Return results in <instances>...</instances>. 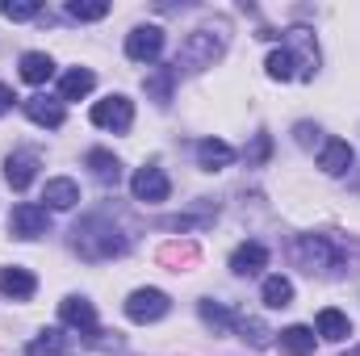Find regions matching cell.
<instances>
[{
	"label": "cell",
	"mask_w": 360,
	"mask_h": 356,
	"mask_svg": "<svg viewBox=\"0 0 360 356\" xmlns=\"http://www.w3.org/2000/svg\"><path fill=\"white\" fill-rule=\"evenodd\" d=\"M42 201H46V210H72V205L80 201V184H76L72 177L46 180V189H42Z\"/></svg>",
	"instance_id": "17"
},
{
	"label": "cell",
	"mask_w": 360,
	"mask_h": 356,
	"mask_svg": "<svg viewBox=\"0 0 360 356\" xmlns=\"http://www.w3.org/2000/svg\"><path fill=\"white\" fill-rule=\"evenodd\" d=\"M34 289H38V276L30 272V268H0V293L4 298H13V302H30L34 298Z\"/></svg>",
	"instance_id": "14"
},
{
	"label": "cell",
	"mask_w": 360,
	"mask_h": 356,
	"mask_svg": "<svg viewBox=\"0 0 360 356\" xmlns=\"http://www.w3.org/2000/svg\"><path fill=\"white\" fill-rule=\"evenodd\" d=\"M96 89V76H92L89 68H72L63 80H59V101H80V96H89Z\"/></svg>",
	"instance_id": "25"
},
{
	"label": "cell",
	"mask_w": 360,
	"mask_h": 356,
	"mask_svg": "<svg viewBox=\"0 0 360 356\" xmlns=\"http://www.w3.org/2000/svg\"><path fill=\"white\" fill-rule=\"evenodd\" d=\"M260 298H264L269 310H285V306H293V281H289V276H264Z\"/></svg>",
	"instance_id": "27"
},
{
	"label": "cell",
	"mask_w": 360,
	"mask_h": 356,
	"mask_svg": "<svg viewBox=\"0 0 360 356\" xmlns=\"http://www.w3.org/2000/svg\"><path fill=\"white\" fill-rule=\"evenodd\" d=\"M55 76V59L46 51H25L21 55V80L25 84H46Z\"/></svg>",
	"instance_id": "23"
},
{
	"label": "cell",
	"mask_w": 360,
	"mask_h": 356,
	"mask_svg": "<svg viewBox=\"0 0 360 356\" xmlns=\"http://www.w3.org/2000/svg\"><path fill=\"white\" fill-rule=\"evenodd\" d=\"M269 155H272V139L260 130V134L252 139V147L243 151V160H248V168H264V164H269Z\"/></svg>",
	"instance_id": "31"
},
{
	"label": "cell",
	"mask_w": 360,
	"mask_h": 356,
	"mask_svg": "<svg viewBox=\"0 0 360 356\" xmlns=\"http://www.w3.org/2000/svg\"><path fill=\"white\" fill-rule=\"evenodd\" d=\"M260 268H269V248L264 243H239L235 248V256H231V272L235 276H256Z\"/></svg>",
	"instance_id": "15"
},
{
	"label": "cell",
	"mask_w": 360,
	"mask_h": 356,
	"mask_svg": "<svg viewBox=\"0 0 360 356\" xmlns=\"http://www.w3.org/2000/svg\"><path fill=\"white\" fill-rule=\"evenodd\" d=\"M222 51H226V34L222 30H193L180 42L172 68H176V76L180 72H205V68H214L222 59Z\"/></svg>",
	"instance_id": "3"
},
{
	"label": "cell",
	"mask_w": 360,
	"mask_h": 356,
	"mask_svg": "<svg viewBox=\"0 0 360 356\" xmlns=\"http://www.w3.org/2000/svg\"><path fill=\"white\" fill-rule=\"evenodd\" d=\"M59 319H63L72 331H80L84 340H96V336H101V327H96V310H92L89 298H76V293L63 298V302H59Z\"/></svg>",
	"instance_id": "10"
},
{
	"label": "cell",
	"mask_w": 360,
	"mask_h": 356,
	"mask_svg": "<svg viewBox=\"0 0 360 356\" xmlns=\"http://www.w3.org/2000/svg\"><path fill=\"white\" fill-rule=\"evenodd\" d=\"M352 160H356V151H352L344 139H323V147H319V168H323L327 177H344V172L352 168Z\"/></svg>",
	"instance_id": "13"
},
{
	"label": "cell",
	"mask_w": 360,
	"mask_h": 356,
	"mask_svg": "<svg viewBox=\"0 0 360 356\" xmlns=\"http://www.w3.org/2000/svg\"><path fill=\"white\" fill-rule=\"evenodd\" d=\"M314 336H323V340H331V344H340V340H348V336H352V319H348L344 310H335V306H327V310H319V323H314Z\"/></svg>",
	"instance_id": "18"
},
{
	"label": "cell",
	"mask_w": 360,
	"mask_h": 356,
	"mask_svg": "<svg viewBox=\"0 0 360 356\" xmlns=\"http://www.w3.org/2000/svg\"><path fill=\"white\" fill-rule=\"evenodd\" d=\"M130 193H134V201H147V205H160V201H168V193H172V180L164 168H139L134 180H130Z\"/></svg>",
	"instance_id": "8"
},
{
	"label": "cell",
	"mask_w": 360,
	"mask_h": 356,
	"mask_svg": "<svg viewBox=\"0 0 360 356\" xmlns=\"http://www.w3.org/2000/svg\"><path fill=\"white\" fill-rule=\"evenodd\" d=\"M38 168H42L38 151H13V155L4 160V180H8V184L21 193V189H30V184H34Z\"/></svg>",
	"instance_id": "12"
},
{
	"label": "cell",
	"mask_w": 360,
	"mask_h": 356,
	"mask_svg": "<svg viewBox=\"0 0 360 356\" xmlns=\"http://www.w3.org/2000/svg\"><path fill=\"white\" fill-rule=\"evenodd\" d=\"M46 231H51V214H46V205L25 201V205H17L13 218H8V235H17V239H38V235H46Z\"/></svg>",
	"instance_id": "9"
},
{
	"label": "cell",
	"mask_w": 360,
	"mask_h": 356,
	"mask_svg": "<svg viewBox=\"0 0 360 356\" xmlns=\"http://www.w3.org/2000/svg\"><path fill=\"white\" fill-rule=\"evenodd\" d=\"M264 72H269V80H297V68H293V55L289 51H272L269 59H264Z\"/></svg>",
	"instance_id": "29"
},
{
	"label": "cell",
	"mask_w": 360,
	"mask_h": 356,
	"mask_svg": "<svg viewBox=\"0 0 360 356\" xmlns=\"http://www.w3.org/2000/svg\"><path fill=\"white\" fill-rule=\"evenodd\" d=\"M214 214H218L214 205H201L197 214H172V218H164L160 227H164V231H180V235H188V231H205V227L214 222Z\"/></svg>",
	"instance_id": "26"
},
{
	"label": "cell",
	"mask_w": 360,
	"mask_h": 356,
	"mask_svg": "<svg viewBox=\"0 0 360 356\" xmlns=\"http://www.w3.org/2000/svg\"><path fill=\"white\" fill-rule=\"evenodd\" d=\"M172 310V298L164 293V289H134L130 298H126V319L130 323H160L164 314Z\"/></svg>",
	"instance_id": "6"
},
{
	"label": "cell",
	"mask_w": 360,
	"mask_h": 356,
	"mask_svg": "<svg viewBox=\"0 0 360 356\" xmlns=\"http://www.w3.org/2000/svg\"><path fill=\"white\" fill-rule=\"evenodd\" d=\"M84 164L92 168V177L101 180V184H117L122 180V160L113 151H105V147H92L89 155H84Z\"/></svg>",
	"instance_id": "21"
},
{
	"label": "cell",
	"mask_w": 360,
	"mask_h": 356,
	"mask_svg": "<svg viewBox=\"0 0 360 356\" xmlns=\"http://www.w3.org/2000/svg\"><path fill=\"white\" fill-rule=\"evenodd\" d=\"M276 344H281V352L285 356H314V327L293 323V327L276 331Z\"/></svg>",
	"instance_id": "19"
},
{
	"label": "cell",
	"mask_w": 360,
	"mask_h": 356,
	"mask_svg": "<svg viewBox=\"0 0 360 356\" xmlns=\"http://www.w3.org/2000/svg\"><path fill=\"white\" fill-rule=\"evenodd\" d=\"M25 356H68V331H63V327L38 331V336L25 344Z\"/></svg>",
	"instance_id": "22"
},
{
	"label": "cell",
	"mask_w": 360,
	"mask_h": 356,
	"mask_svg": "<svg viewBox=\"0 0 360 356\" xmlns=\"http://www.w3.org/2000/svg\"><path fill=\"white\" fill-rule=\"evenodd\" d=\"M13 101H17L13 89H8V84H0V113H8V109H13Z\"/></svg>",
	"instance_id": "34"
},
{
	"label": "cell",
	"mask_w": 360,
	"mask_h": 356,
	"mask_svg": "<svg viewBox=\"0 0 360 356\" xmlns=\"http://www.w3.org/2000/svg\"><path fill=\"white\" fill-rule=\"evenodd\" d=\"M197 164H201L205 172H222V168L235 164V147L222 143V139H201V143H197Z\"/></svg>",
	"instance_id": "16"
},
{
	"label": "cell",
	"mask_w": 360,
	"mask_h": 356,
	"mask_svg": "<svg viewBox=\"0 0 360 356\" xmlns=\"http://www.w3.org/2000/svg\"><path fill=\"white\" fill-rule=\"evenodd\" d=\"M319 134H323V130H319L314 122H297V126H293V139H297V147H314V143H323Z\"/></svg>",
	"instance_id": "33"
},
{
	"label": "cell",
	"mask_w": 360,
	"mask_h": 356,
	"mask_svg": "<svg viewBox=\"0 0 360 356\" xmlns=\"http://www.w3.org/2000/svg\"><path fill=\"white\" fill-rule=\"evenodd\" d=\"M0 13H4L8 21H30V17L42 13V4H38V0H17V4H0Z\"/></svg>",
	"instance_id": "32"
},
{
	"label": "cell",
	"mask_w": 360,
	"mask_h": 356,
	"mask_svg": "<svg viewBox=\"0 0 360 356\" xmlns=\"http://www.w3.org/2000/svg\"><path fill=\"white\" fill-rule=\"evenodd\" d=\"M92 126H101V130H113V134H126L130 126H134V101L130 96H122V92H113V96H105V101H96L92 105Z\"/></svg>",
	"instance_id": "5"
},
{
	"label": "cell",
	"mask_w": 360,
	"mask_h": 356,
	"mask_svg": "<svg viewBox=\"0 0 360 356\" xmlns=\"http://www.w3.org/2000/svg\"><path fill=\"white\" fill-rule=\"evenodd\" d=\"M344 356H360V344H356V348H348V352H344Z\"/></svg>",
	"instance_id": "35"
},
{
	"label": "cell",
	"mask_w": 360,
	"mask_h": 356,
	"mask_svg": "<svg viewBox=\"0 0 360 356\" xmlns=\"http://www.w3.org/2000/svg\"><path fill=\"white\" fill-rule=\"evenodd\" d=\"M21 105H25V117H30L34 126L59 130V126L68 122V109H63V101H55V96H30V101H21Z\"/></svg>",
	"instance_id": "11"
},
{
	"label": "cell",
	"mask_w": 360,
	"mask_h": 356,
	"mask_svg": "<svg viewBox=\"0 0 360 356\" xmlns=\"http://www.w3.org/2000/svg\"><path fill=\"white\" fill-rule=\"evenodd\" d=\"M172 89H176V68H155V72H147V80H143V92H147L155 105H168V101H172Z\"/></svg>",
	"instance_id": "24"
},
{
	"label": "cell",
	"mask_w": 360,
	"mask_h": 356,
	"mask_svg": "<svg viewBox=\"0 0 360 356\" xmlns=\"http://www.w3.org/2000/svg\"><path fill=\"white\" fill-rule=\"evenodd\" d=\"M289 256L306 272H352L360 265L356 243H344L335 235H297Z\"/></svg>",
	"instance_id": "1"
},
{
	"label": "cell",
	"mask_w": 360,
	"mask_h": 356,
	"mask_svg": "<svg viewBox=\"0 0 360 356\" xmlns=\"http://www.w3.org/2000/svg\"><path fill=\"white\" fill-rule=\"evenodd\" d=\"M68 17H76V21H101V17H109V0H68Z\"/></svg>",
	"instance_id": "30"
},
{
	"label": "cell",
	"mask_w": 360,
	"mask_h": 356,
	"mask_svg": "<svg viewBox=\"0 0 360 356\" xmlns=\"http://www.w3.org/2000/svg\"><path fill=\"white\" fill-rule=\"evenodd\" d=\"M235 331H239V340H243V344H252V348H269L272 336H276V331H269L260 319H239V323H235Z\"/></svg>",
	"instance_id": "28"
},
{
	"label": "cell",
	"mask_w": 360,
	"mask_h": 356,
	"mask_svg": "<svg viewBox=\"0 0 360 356\" xmlns=\"http://www.w3.org/2000/svg\"><path fill=\"white\" fill-rule=\"evenodd\" d=\"M197 314H201V323L214 331V336H222V331H231L235 323H239V314L235 310H226L222 302H214V298H201L197 302Z\"/></svg>",
	"instance_id": "20"
},
{
	"label": "cell",
	"mask_w": 360,
	"mask_h": 356,
	"mask_svg": "<svg viewBox=\"0 0 360 356\" xmlns=\"http://www.w3.org/2000/svg\"><path fill=\"white\" fill-rule=\"evenodd\" d=\"M164 55V30L160 25H134L126 34V59L134 63H155Z\"/></svg>",
	"instance_id": "7"
},
{
	"label": "cell",
	"mask_w": 360,
	"mask_h": 356,
	"mask_svg": "<svg viewBox=\"0 0 360 356\" xmlns=\"http://www.w3.org/2000/svg\"><path fill=\"white\" fill-rule=\"evenodd\" d=\"M281 38H285L289 55H293L297 80H314V76H319V63H323V55H319V42H314V30H306V25H293V30H285Z\"/></svg>",
	"instance_id": "4"
},
{
	"label": "cell",
	"mask_w": 360,
	"mask_h": 356,
	"mask_svg": "<svg viewBox=\"0 0 360 356\" xmlns=\"http://www.w3.org/2000/svg\"><path fill=\"white\" fill-rule=\"evenodd\" d=\"M72 235H76V239H72L76 252H80L89 265L113 260V256H126V248H130V235H126L109 214H89V218H80Z\"/></svg>",
	"instance_id": "2"
}]
</instances>
